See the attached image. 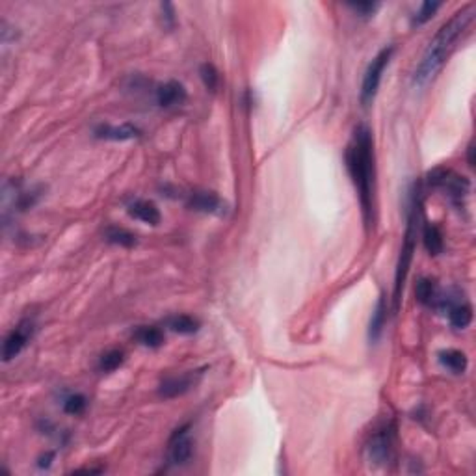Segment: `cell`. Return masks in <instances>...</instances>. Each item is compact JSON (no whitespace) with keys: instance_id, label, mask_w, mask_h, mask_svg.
<instances>
[{"instance_id":"obj_1","label":"cell","mask_w":476,"mask_h":476,"mask_svg":"<svg viewBox=\"0 0 476 476\" xmlns=\"http://www.w3.org/2000/svg\"><path fill=\"white\" fill-rule=\"evenodd\" d=\"M473 19H475V6L469 4V6L458 10L452 17L448 19L447 23L443 24L441 28L437 30V34L434 35L430 45L426 47L422 60H420L417 69H415V86H425V84H428L441 71V67L445 65L448 56H450V52L454 51V47L459 41V38L470 26Z\"/></svg>"},{"instance_id":"obj_2","label":"cell","mask_w":476,"mask_h":476,"mask_svg":"<svg viewBox=\"0 0 476 476\" xmlns=\"http://www.w3.org/2000/svg\"><path fill=\"white\" fill-rule=\"evenodd\" d=\"M346 167L356 184L363 218L370 225L372 222V190H374V145L372 134L367 125H357L345 153Z\"/></svg>"},{"instance_id":"obj_3","label":"cell","mask_w":476,"mask_h":476,"mask_svg":"<svg viewBox=\"0 0 476 476\" xmlns=\"http://www.w3.org/2000/svg\"><path fill=\"white\" fill-rule=\"evenodd\" d=\"M420 214V188L419 184L415 186L413 194H411V207H409V216H407V229L406 236H404V244H402L400 257H398V264H396L395 272V313L400 307L402 299V288L407 279V272L411 266L415 253V238H417V222H419Z\"/></svg>"},{"instance_id":"obj_4","label":"cell","mask_w":476,"mask_h":476,"mask_svg":"<svg viewBox=\"0 0 476 476\" xmlns=\"http://www.w3.org/2000/svg\"><path fill=\"white\" fill-rule=\"evenodd\" d=\"M426 183L430 184L432 188L443 190L456 207H461V201L467 197L470 186L469 181L463 175H458L452 170H445V167H437V170L428 173Z\"/></svg>"},{"instance_id":"obj_5","label":"cell","mask_w":476,"mask_h":476,"mask_svg":"<svg viewBox=\"0 0 476 476\" xmlns=\"http://www.w3.org/2000/svg\"><path fill=\"white\" fill-rule=\"evenodd\" d=\"M395 54V47H384L381 51L372 58V62L368 63L365 76H363V86H361V103L365 106L372 104L376 93H378L379 82H381V75H384L385 67L389 65L391 58Z\"/></svg>"},{"instance_id":"obj_6","label":"cell","mask_w":476,"mask_h":476,"mask_svg":"<svg viewBox=\"0 0 476 476\" xmlns=\"http://www.w3.org/2000/svg\"><path fill=\"white\" fill-rule=\"evenodd\" d=\"M393 443H395V426L387 425L374 432L367 443V458L374 465H387L393 459Z\"/></svg>"},{"instance_id":"obj_7","label":"cell","mask_w":476,"mask_h":476,"mask_svg":"<svg viewBox=\"0 0 476 476\" xmlns=\"http://www.w3.org/2000/svg\"><path fill=\"white\" fill-rule=\"evenodd\" d=\"M34 331L35 326L30 318H24V320L19 322L17 326L13 327L12 331L8 333V337L4 338V345H2V359L6 363L15 359V357L26 348V345H28L30 340H32Z\"/></svg>"},{"instance_id":"obj_8","label":"cell","mask_w":476,"mask_h":476,"mask_svg":"<svg viewBox=\"0 0 476 476\" xmlns=\"http://www.w3.org/2000/svg\"><path fill=\"white\" fill-rule=\"evenodd\" d=\"M194 454V441L190 437V425H184L173 432L167 445V459L173 465H186Z\"/></svg>"},{"instance_id":"obj_9","label":"cell","mask_w":476,"mask_h":476,"mask_svg":"<svg viewBox=\"0 0 476 476\" xmlns=\"http://www.w3.org/2000/svg\"><path fill=\"white\" fill-rule=\"evenodd\" d=\"M441 309L447 311L448 322L456 329H465L473 320V307L459 296H447V298H437Z\"/></svg>"},{"instance_id":"obj_10","label":"cell","mask_w":476,"mask_h":476,"mask_svg":"<svg viewBox=\"0 0 476 476\" xmlns=\"http://www.w3.org/2000/svg\"><path fill=\"white\" fill-rule=\"evenodd\" d=\"M188 207L195 213L203 214H224L225 213V203L220 199L214 192H207V190H195L188 195Z\"/></svg>"},{"instance_id":"obj_11","label":"cell","mask_w":476,"mask_h":476,"mask_svg":"<svg viewBox=\"0 0 476 476\" xmlns=\"http://www.w3.org/2000/svg\"><path fill=\"white\" fill-rule=\"evenodd\" d=\"M197 378H199V372H186L181 374V376H172V378H166L158 387V395L164 396V398H177V396H183L184 393H188L195 384H197Z\"/></svg>"},{"instance_id":"obj_12","label":"cell","mask_w":476,"mask_h":476,"mask_svg":"<svg viewBox=\"0 0 476 476\" xmlns=\"http://www.w3.org/2000/svg\"><path fill=\"white\" fill-rule=\"evenodd\" d=\"M142 134L136 125L123 123V125H99L93 131V136L99 140H110V142H126V140H136Z\"/></svg>"},{"instance_id":"obj_13","label":"cell","mask_w":476,"mask_h":476,"mask_svg":"<svg viewBox=\"0 0 476 476\" xmlns=\"http://www.w3.org/2000/svg\"><path fill=\"white\" fill-rule=\"evenodd\" d=\"M184 101H186V90L181 82L170 81L156 90V103L162 108H172V106L183 104Z\"/></svg>"},{"instance_id":"obj_14","label":"cell","mask_w":476,"mask_h":476,"mask_svg":"<svg viewBox=\"0 0 476 476\" xmlns=\"http://www.w3.org/2000/svg\"><path fill=\"white\" fill-rule=\"evenodd\" d=\"M126 213L131 214L134 220H140V222H144L147 225H158L162 218L158 207L153 201L147 199H134L132 203H129Z\"/></svg>"},{"instance_id":"obj_15","label":"cell","mask_w":476,"mask_h":476,"mask_svg":"<svg viewBox=\"0 0 476 476\" xmlns=\"http://www.w3.org/2000/svg\"><path fill=\"white\" fill-rule=\"evenodd\" d=\"M422 242H425V247L430 255H439L443 252V247H445V238H443L441 229L436 224H430V222H426L425 227H422Z\"/></svg>"},{"instance_id":"obj_16","label":"cell","mask_w":476,"mask_h":476,"mask_svg":"<svg viewBox=\"0 0 476 476\" xmlns=\"http://www.w3.org/2000/svg\"><path fill=\"white\" fill-rule=\"evenodd\" d=\"M385 320H387V304H385V298L381 296L376 307H374L372 316H370V326H368V337H370L372 343H376L381 331H384Z\"/></svg>"},{"instance_id":"obj_17","label":"cell","mask_w":476,"mask_h":476,"mask_svg":"<svg viewBox=\"0 0 476 476\" xmlns=\"http://www.w3.org/2000/svg\"><path fill=\"white\" fill-rule=\"evenodd\" d=\"M439 363L454 374H463L467 370V356L459 350H443L439 352Z\"/></svg>"},{"instance_id":"obj_18","label":"cell","mask_w":476,"mask_h":476,"mask_svg":"<svg viewBox=\"0 0 476 476\" xmlns=\"http://www.w3.org/2000/svg\"><path fill=\"white\" fill-rule=\"evenodd\" d=\"M134 337L142 346L147 348H161L164 345V333L161 327L155 326H142L138 331L134 333Z\"/></svg>"},{"instance_id":"obj_19","label":"cell","mask_w":476,"mask_h":476,"mask_svg":"<svg viewBox=\"0 0 476 476\" xmlns=\"http://www.w3.org/2000/svg\"><path fill=\"white\" fill-rule=\"evenodd\" d=\"M167 327L175 333H181V335H192L199 329V322L195 320L194 316L188 315H175L167 318Z\"/></svg>"},{"instance_id":"obj_20","label":"cell","mask_w":476,"mask_h":476,"mask_svg":"<svg viewBox=\"0 0 476 476\" xmlns=\"http://www.w3.org/2000/svg\"><path fill=\"white\" fill-rule=\"evenodd\" d=\"M415 294H417V299H419L422 305H434L437 302V298H439L436 283L432 281V279H426V277H422V279L417 281V285H415Z\"/></svg>"},{"instance_id":"obj_21","label":"cell","mask_w":476,"mask_h":476,"mask_svg":"<svg viewBox=\"0 0 476 476\" xmlns=\"http://www.w3.org/2000/svg\"><path fill=\"white\" fill-rule=\"evenodd\" d=\"M104 236L110 244H115V246L121 247H132L136 244V236L132 235L131 231L121 229V227H108L104 231Z\"/></svg>"},{"instance_id":"obj_22","label":"cell","mask_w":476,"mask_h":476,"mask_svg":"<svg viewBox=\"0 0 476 476\" xmlns=\"http://www.w3.org/2000/svg\"><path fill=\"white\" fill-rule=\"evenodd\" d=\"M123 361H125L123 350H108L99 359V368L103 372H114L115 368H120L123 365Z\"/></svg>"},{"instance_id":"obj_23","label":"cell","mask_w":476,"mask_h":476,"mask_svg":"<svg viewBox=\"0 0 476 476\" xmlns=\"http://www.w3.org/2000/svg\"><path fill=\"white\" fill-rule=\"evenodd\" d=\"M199 76L208 92H216L220 86V73L213 63H203L199 67Z\"/></svg>"},{"instance_id":"obj_24","label":"cell","mask_w":476,"mask_h":476,"mask_svg":"<svg viewBox=\"0 0 476 476\" xmlns=\"http://www.w3.org/2000/svg\"><path fill=\"white\" fill-rule=\"evenodd\" d=\"M439 8H441V2H422L419 8V12L415 13L411 24H413V26H422V24L428 23V21L436 15V12Z\"/></svg>"},{"instance_id":"obj_25","label":"cell","mask_w":476,"mask_h":476,"mask_svg":"<svg viewBox=\"0 0 476 476\" xmlns=\"http://www.w3.org/2000/svg\"><path fill=\"white\" fill-rule=\"evenodd\" d=\"M88 402L84 395H69L63 400V411L69 415H81L86 409Z\"/></svg>"},{"instance_id":"obj_26","label":"cell","mask_w":476,"mask_h":476,"mask_svg":"<svg viewBox=\"0 0 476 476\" xmlns=\"http://www.w3.org/2000/svg\"><path fill=\"white\" fill-rule=\"evenodd\" d=\"M346 6L350 8V10H354L359 17H370V15L376 13L379 4L378 2H348Z\"/></svg>"},{"instance_id":"obj_27","label":"cell","mask_w":476,"mask_h":476,"mask_svg":"<svg viewBox=\"0 0 476 476\" xmlns=\"http://www.w3.org/2000/svg\"><path fill=\"white\" fill-rule=\"evenodd\" d=\"M162 10V19H164V26L167 28H173L175 26V10L170 2H162L161 4Z\"/></svg>"},{"instance_id":"obj_28","label":"cell","mask_w":476,"mask_h":476,"mask_svg":"<svg viewBox=\"0 0 476 476\" xmlns=\"http://www.w3.org/2000/svg\"><path fill=\"white\" fill-rule=\"evenodd\" d=\"M52 458H54V454H47L45 458H41L40 467H49V465H51V459Z\"/></svg>"}]
</instances>
